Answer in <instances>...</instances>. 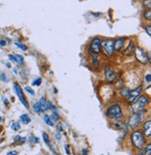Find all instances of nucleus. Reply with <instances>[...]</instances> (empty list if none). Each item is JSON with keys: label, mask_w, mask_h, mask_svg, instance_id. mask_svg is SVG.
<instances>
[{"label": "nucleus", "mask_w": 151, "mask_h": 155, "mask_svg": "<svg viewBox=\"0 0 151 155\" xmlns=\"http://www.w3.org/2000/svg\"><path fill=\"white\" fill-rule=\"evenodd\" d=\"M151 127V122L150 121H147V122H145V124H144V126H143V132L145 136H147V138H150L151 136V131H150V128Z\"/></svg>", "instance_id": "11"}, {"label": "nucleus", "mask_w": 151, "mask_h": 155, "mask_svg": "<svg viewBox=\"0 0 151 155\" xmlns=\"http://www.w3.org/2000/svg\"><path fill=\"white\" fill-rule=\"evenodd\" d=\"M1 122H2V117L0 116V123H1Z\"/></svg>", "instance_id": "43"}, {"label": "nucleus", "mask_w": 151, "mask_h": 155, "mask_svg": "<svg viewBox=\"0 0 151 155\" xmlns=\"http://www.w3.org/2000/svg\"><path fill=\"white\" fill-rule=\"evenodd\" d=\"M14 90H15V93L18 96L20 101L22 102V104L23 106L26 108V109H29V104L26 101V98H25V96L23 94V88L21 87V86L18 84V83H15L14 84Z\"/></svg>", "instance_id": "4"}, {"label": "nucleus", "mask_w": 151, "mask_h": 155, "mask_svg": "<svg viewBox=\"0 0 151 155\" xmlns=\"http://www.w3.org/2000/svg\"><path fill=\"white\" fill-rule=\"evenodd\" d=\"M25 91H26L27 93H29L30 95H31V96H34V95H35V92H34V90H33V89L31 88V87H25Z\"/></svg>", "instance_id": "28"}, {"label": "nucleus", "mask_w": 151, "mask_h": 155, "mask_svg": "<svg viewBox=\"0 0 151 155\" xmlns=\"http://www.w3.org/2000/svg\"><path fill=\"white\" fill-rule=\"evenodd\" d=\"M120 94L122 95L123 97H126V98H128L129 97V94H130V90L128 88H123V89H121V91H120Z\"/></svg>", "instance_id": "25"}, {"label": "nucleus", "mask_w": 151, "mask_h": 155, "mask_svg": "<svg viewBox=\"0 0 151 155\" xmlns=\"http://www.w3.org/2000/svg\"><path fill=\"white\" fill-rule=\"evenodd\" d=\"M8 57V59H11V61H13V62H16V59H15V56H14V55H11V54H9Z\"/></svg>", "instance_id": "34"}, {"label": "nucleus", "mask_w": 151, "mask_h": 155, "mask_svg": "<svg viewBox=\"0 0 151 155\" xmlns=\"http://www.w3.org/2000/svg\"><path fill=\"white\" fill-rule=\"evenodd\" d=\"M144 17L145 18V20H147V21H150V20H151V11H150V9H147V10L145 11Z\"/></svg>", "instance_id": "26"}, {"label": "nucleus", "mask_w": 151, "mask_h": 155, "mask_svg": "<svg viewBox=\"0 0 151 155\" xmlns=\"http://www.w3.org/2000/svg\"><path fill=\"white\" fill-rule=\"evenodd\" d=\"M42 137H43L44 142L46 143V145H47L49 148H50V141H49V136H48V134L45 133V132H43V133H42Z\"/></svg>", "instance_id": "18"}, {"label": "nucleus", "mask_w": 151, "mask_h": 155, "mask_svg": "<svg viewBox=\"0 0 151 155\" xmlns=\"http://www.w3.org/2000/svg\"><path fill=\"white\" fill-rule=\"evenodd\" d=\"M43 120H44V122L48 124V126H54L53 122L52 121V119H50V117L49 115H44L43 116Z\"/></svg>", "instance_id": "17"}, {"label": "nucleus", "mask_w": 151, "mask_h": 155, "mask_svg": "<svg viewBox=\"0 0 151 155\" xmlns=\"http://www.w3.org/2000/svg\"><path fill=\"white\" fill-rule=\"evenodd\" d=\"M141 120H142V115H141V112H134L132 116L130 117L129 122H128V126L130 128H134L136 127L138 124L141 123Z\"/></svg>", "instance_id": "5"}, {"label": "nucleus", "mask_w": 151, "mask_h": 155, "mask_svg": "<svg viewBox=\"0 0 151 155\" xmlns=\"http://www.w3.org/2000/svg\"><path fill=\"white\" fill-rule=\"evenodd\" d=\"M132 141H133V144L137 149H143L144 145L145 143V139L144 134L141 131H139V130L133 131V134H132Z\"/></svg>", "instance_id": "2"}, {"label": "nucleus", "mask_w": 151, "mask_h": 155, "mask_svg": "<svg viewBox=\"0 0 151 155\" xmlns=\"http://www.w3.org/2000/svg\"><path fill=\"white\" fill-rule=\"evenodd\" d=\"M150 81H151V74L148 73V74L145 75V82H147L150 84Z\"/></svg>", "instance_id": "33"}, {"label": "nucleus", "mask_w": 151, "mask_h": 155, "mask_svg": "<svg viewBox=\"0 0 151 155\" xmlns=\"http://www.w3.org/2000/svg\"><path fill=\"white\" fill-rule=\"evenodd\" d=\"M17 154H18V152L13 151V152H9L7 155H17Z\"/></svg>", "instance_id": "37"}, {"label": "nucleus", "mask_w": 151, "mask_h": 155, "mask_svg": "<svg viewBox=\"0 0 151 155\" xmlns=\"http://www.w3.org/2000/svg\"><path fill=\"white\" fill-rule=\"evenodd\" d=\"M102 47H104V50L105 51L107 56H112L114 53V46H115V41L114 40H107L101 43Z\"/></svg>", "instance_id": "7"}, {"label": "nucleus", "mask_w": 151, "mask_h": 155, "mask_svg": "<svg viewBox=\"0 0 151 155\" xmlns=\"http://www.w3.org/2000/svg\"><path fill=\"white\" fill-rule=\"evenodd\" d=\"M20 120H21V122L24 124H28L29 123H31V118L28 115V114H23L20 117Z\"/></svg>", "instance_id": "14"}, {"label": "nucleus", "mask_w": 151, "mask_h": 155, "mask_svg": "<svg viewBox=\"0 0 151 155\" xmlns=\"http://www.w3.org/2000/svg\"><path fill=\"white\" fill-rule=\"evenodd\" d=\"M37 103H38V105H39L40 109H41L42 112H46L47 110L49 109V108H48V102L46 101V99H45L44 97H42L41 98H40V99H39V101H38Z\"/></svg>", "instance_id": "13"}, {"label": "nucleus", "mask_w": 151, "mask_h": 155, "mask_svg": "<svg viewBox=\"0 0 151 155\" xmlns=\"http://www.w3.org/2000/svg\"><path fill=\"white\" fill-rule=\"evenodd\" d=\"M2 99H3V103H4L5 105H8V99L5 98V97H3Z\"/></svg>", "instance_id": "39"}, {"label": "nucleus", "mask_w": 151, "mask_h": 155, "mask_svg": "<svg viewBox=\"0 0 151 155\" xmlns=\"http://www.w3.org/2000/svg\"><path fill=\"white\" fill-rule=\"evenodd\" d=\"M90 55H92V62H93V65L95 67H98V63H99V61H98V59H97V58H96V56H95V54H93L92 52H90Z\"/></svg>", "instance_id": "22"}, {"label": "nucleus", "mask_w": 151, "mask_h": 155, "mask_svg": "<svg viewBox=\"0 0 151 155\" xmlns=\"http://www.w3.org/2000/svg\"><path fill=\"white\" fill-rule=\"evenodd\" d=\"M142 86H140L139 87H137L136 89H134V90H132L130 91V94H129V97H128V102L129 103H133L135 102V101L139 98V95L142 91Z\"/></svg>", "instance_id": "8"}, {"label": "nucleus", "mask_w": 151, "mask_h": 155, "mask_svg": "<svg viewBox=\"0 0 151 155\" xmlns=\"http://www.w3.org/2000/svg\"><path fill=\"white\" fill-rule=\"evenodd\" d=\"M42 83V79L41 78H37L36 80H34L32 82V86H36V87H39Z\"/></svg>", "instance_id": "23"}, {"label": "nucleus", "mask_w": 151, "mask_h": 155, "mask_svg": "<svg viewBox=\"0 0 151 155\" xmlns=\"http://www.w3.org/2000/svg\"><path fill=\"white\" fill-rule=\"evenodd\" d=\"M134 54H135V57H136V59H138V61L141 62V63H147L149 61V57L147 56V54H145L142 48L140 47H135L134 49Z\"/></svg>", "instance_id": "6"}, {"label": "nucleus", "mask_w": 151, "mask_h": 155, "mask_svg": "<svg viewBox=\"0 0 151 155\" xmlns=\"http://www.w3.org/2000/svg\"><path fill=\"white\" fill-rule=\"evenodd\" d=\"M107 115L114 120H121L123 118V114H122V111H121V108L119 107V105L118 104H115L112 105L111 107H109L107 111Z\"/></svg>", "instance_id": "1"}, {"label": "nucleus", "mask_w": 151, "mask_h": 155, "mask_svg": "<svg viewBox=\"0 0 151 155\" xmlns=\"http://www.w3.org/2000/svg\"><path fill=\"white\" fill-rule=\"evenodd\" d=\"M133 44L132 43V42H130L129 43V46L127 47V48L125 49L124 50V52H123V54L124 55H130L131 53H132V51H133Z\"/></svg>", "instance_id": "15"}, {"label": "nucleus", "mask_w": 151, "mask_h": 155, "mask_svg": "<svg viewBox=\"0 0 151 155\" xmlns=\"http://www.w3.org/2000/svg\"><path fill=\"white\" fill-rule=\"evenodd\" d=\"M55 138H56L58 140H60V139H61V135H60V132L56 133V135H55Z\"/></svg>", "instance_id": "38"}, {"label": "nucleus", "mask_w": 151, "mask_h": 155, "mask_svg": "<svg viewBox=\"0 0 151 155\" xmlns=\"http://www.w3.org/2000/svg\"><path fill=\"white\" fill-rule=\"evenodd\" d=\"M34 112H36V113H37V114L42 113V111H41V109H40L38 103H36V104L34 105Z\"/></svg>", "instance_id": "24"}, {"label": "nucleus", "mask_w": 151, "mask_h": 155, "mask_svg": "<svg viewBox=\"0 0 151 155\" xmlns=\"http://www.w3.org/2000/svg\"><path fill=\"white\" fill-rule=\"evenodd\" d=\"M50 119H52V122H57V121H59V120H60V117H59L57 112H53L52 115H50Z\"/></svg>", "instance_id": "21"}, {"label": "nucleus", "mask_w": 151, "mask_h": 155, "mask_svg": "<svg viewBox=\"0 0 151 155\" xmlns=\"http://www.w3.org/2000/svg\"><path fill=\"white\" fill-rule=\"evenodd\" d=\"M13 71H14V73H17L18 72H17V69L16 68H14V70H13Z\"/></svg>", "instance_id": "42"}, {"label": "nucleus", "mask_w": 151, "mask_h": 155, "mask_svg": "<svg viewBox=\"0 0 151 155\" xmlns=\"http://www.w3.org/2000/svg\"><path fill=\"white\" fill-rule=\"evenodd\" d=\"M148 103V98L147 96H140L135 102H133V105L132 107V112H139L145 108V106Z\"/></svg>", "instance_id": "3"}, {"label": "nucleus", "mask_w": 151, "mask_h": 155, "mask_svg": "<svg viewBox=\"0 0 151 155\" xmlns=\"http://www.w3.org/2000/svg\"><path fill=\"white\" fill-rule=\"evenodd\" d=\"M15 59H16V63L19 64H23L24 63V59L22 55H15Z\"/></svg>", "instance_id": "19"}, {"label": "nucleus", "mask_w": 151, "mask_h": 155, "mask_svg": "<svg viewBox=\"0 0 151 155\" xmlns=\"http://www.w3.org/2000/svg\"><path fill=\"white\" fill-rule=\"evenodd\" d=\"M57 130H58L59 132H64V129L63 127V124L62 123H59L57 124Z\"/></svg>", "instance_id": "30"}, {"label": "nucleus", "mask_w": 151, "mask_h": 155, "mask_svg": "<svg viewBox=\"0 0 151 155\" xmlns=\"http://www.w3.org/2000/svg\"><path fill=\"white\" fill-rule=\"evenodd\" d=\"M124 43H125V39L124 38H119V40H117V42H115L114 49L117 51L121 50L124 47Z\"/></svg>", "instance_id": "12"}, {"label": "nucleus", "mask_w": 151, "mask_h": 155, "mask_svg": "<svg viewBox=\"0 0 151 155\" xmlns=\"http://www.w3.org/2000/svg\"><path fill=\"white\" fill-rule=\"evenodd\" d=\"M118 74L117 73H115L113 71H111L110 69H108L107 67L105 68V78H107V80L108 82H113L115 81L116 79H118Z\"/></svg>", "instance_id": "10"}, {"label": "nucleus", "mask_w": 151, "mask_h": 155, "mask_svg": "<svg viewBox=\"0 0 151 155\" xmlns=\"http://www.w3.org/2000/svg\"><path fill=\"white\" fill-rule=\"evenodd\" d=\"M7 45V43H6V41L5 40H0V46L1 47H5Z\"/></svg>", "instance_id": "36"}, {"label": "nucleus", "mask_w": 151, "mask_h": 155, "mask_svg": "<svg viewBox=\"0 0 151 155\" xmlns=\"http://www.w3.org/2000/svg\"><path fill=\"white\" fill-rule=\"evenodd\" d=\"M90 48L95 53L101 52V40L99 38H94L90 43Z\"/></svg>", "instance_id": "9"}, {"label": "nucleus", "mask_w": 151, "mask_h": 155, "mask_svg": "<svg viewBox=\"0 0 151 155\" xmlns=\"http://www.w3.org/2000/svg\"><path fill=\"white\" fill-rule=\"evenodd\" d=\"M15 45H16V46H17L20 49H22L23 51H26L27 47H26V46H25V45L21 44V43H18V42H15Z\"/></svg>", "instance_id": "27"}, {"label": "nucleus", "mask_w": 151, "mask_h": 155, "mask_svg": "<svg viewBox=\"0 0 151 155\" xmlns=\"http://www.w3.org/2000/svg\"><path fill=\"white\" fill-rule=\"evenodd\" d=\"M13 140L15 142H19V143L23 144L26 141V138H23V137H21V136H19V135H17V136H15L13 138Z\"/></svg>", "instance_id": "16"}, {"label": "nucleus", "mask_w": 151, "mask_h": 155, "mask_svg": "<svg viewBox=\"0 0 151 155\" xmlns=\"http://www.w3.org/2000/svg\"><path fill=\"white\" fill-rule=\"evenodd\" d=\"M82 153H83V155H87V154H88V149H82Z\"/></svg>", "instance_id": "40"}, {"label": "nucleus", "mask_w": 151, "mask_h": 155, "mask_svg": "<svg viewBox=\"0 0 151 155\" xmlns=\"http://www.w3.org/2000/svg\"><path fill=\"white\" fill-rule=\"evenodd\" d=\"M144 6H145V7H147V8H148V9H149L150 7H151V5H150V0H145V1L144 2Z\"/></svg>", "instance_id": "32"}, {"label": "nucleus", "mask_w": 151, "mask_h": 155, "mask_svg": "<svg viewBox=\"0 0 151 155\" xmlns=\"http://www.w3.org/2000/svg\"><path fill=\"white\" fill-rule=\"evenodd\" d=\"M29 141L31 143H38L39 142V139L37 137H31L29 138Z\"/></svg>", "instance_id": "29"}, {"label": "nucleus", "mask_w": 151, "mask_h": 155, "mask_svg": "<svg viewBox=\"0 0 151 155\" xmlns=\"http://www.w3.org/2000/svg\"><path fill=\"white\" fill-rule=\"evenodd\" d=\"M11 129L13 130V131H18V130L21 129V124H20L19 122H14L11 124Z\"/></svg>", "instance_id": "20"}, {"label": "nucleus", "mask_w": 151, "mask_h": 155, "mask_svg": "<svg viewBox=\"0 0 151 155\" xmlns=\"http://www.w3.org/2000/svg\"><path fill=\"white\" fill-rule=\"evenodd\" d=\"M144 28H145V31L147 32V34H148V36H150V34H150V33H151V32H150V30H151V26H150V25H147V27L144 26Z\"/></svg>", "instance_id": "35"}, {"label": "nucleus", "mask_w": 151, "mask_h": 155, "mask_svg": "<svg viewBox=\"0 0 151 155\" xmlns=\"http://www.w3.org/2000/svg\"><path fill=\"white\" fill-rule=\"evenodd\" d=\"M0 77H1V81H3V82H8V79H7L6 74H5V73H1V74H0Z\"/></svg>", "instance_id": "31"}, {"label": "nucleus", "mask_w": 151, "mask_h": 155, "mask_svg": "<svg viewBox=\"0 0 151 155\" xmlns=\"http://www.w3.org/2000/svg\"><path fill=\"white\" fill-rule=\"evenodd\" d=\"M65 151H66L67 154L70 153V152H69V146H68V145H66V146H65Z\"/></svg>", "instance_id": "41"}]
</instances>
